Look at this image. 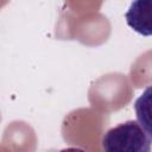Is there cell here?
<instances>
[{"label": "cell", "mask_w": 152, "mask_h": 152, "mask_svg": "<svg viewBox=\"0 0 152 152\" xmlns=\"http://www.w3.org/2000/svg\"><path fill=\"white\" fill-rule=\"evenodd\" d=\"M150 99H151V88L148 87L135 101L134 109L137 113L138 122L146 131V133L152 137V127H151V115H150Z\"/></svg>", "instance_id": "obj_3"}, {"label": "cell", "mask_w": 152, "mask_h": 152, "mask_svg": "<svg viewBox=\"0 0 152 152\" xmlns=\"http://www.w3.org/2000/svg\"><path fill=\"white\" fill-rule=\"evenodd\" d=\"M101 142L108 152H150L152 137L138 121L128 120L108 129Z\"/></svg>", "instance_id": "obj_1"}, {"label": "cell", "mask_w": 152, "mask_h": 152, "mask_svg": "<svg viewBox=\"0 0 152 152\" xmlns=\"http://www.w3.org/2000/svg\"><path fill=\"white\" fill-rule=\"evenodd\" d=\"M127 25L137 33L150 37L151 26V0H134L125 14Z\"/></svg>", "instance_id": "obj_2"}]
</instances>
